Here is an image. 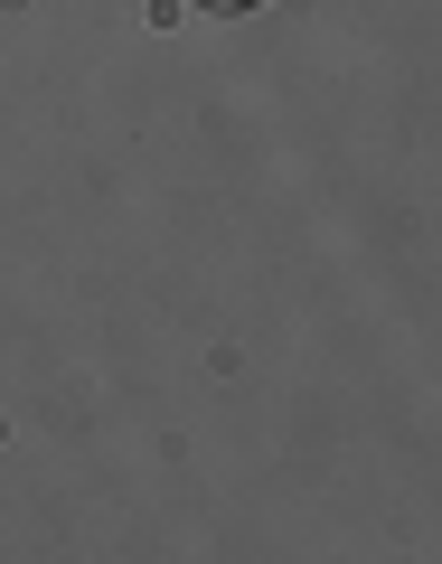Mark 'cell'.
<instances>
[{
	"mask_svg": "<svg viewBox=\"0 0 442 564\" xmlns=\"http://www.w3.org/2000/svg\"><path fill=\"white\" fill-rule=\"evenodd\" d=\"M207 10H217V20H226V10H255V0H207Z\"/></svg>",
	"mask_w": 442,
	"mask_h": 564,
	"instance_id": "6da1fadb",
	"label": "cell"
}]
</instances>
